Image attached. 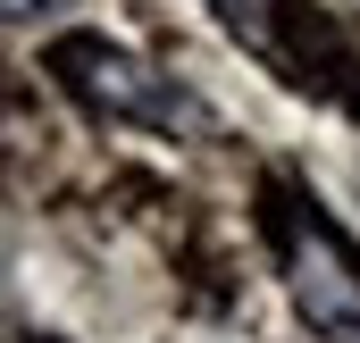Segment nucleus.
<instances>
[{"mask_svg": "<svg viewBox=\"0 0 360 343\" xmlns=\"http://www.w3.org/2000/svg\"><path fill=\"white\" fill-rule=\"evenodd\" d=\"M51 76L76 92V101L109 109V117H134V126H160V134H176V126H184V134H201V126H210V109H201L184 84L151 76L143 59H126V51L92 42V34H76V42H59V51H51Z\"/></svg>", "mask_w": 360, "mask_h": 343, "instance_id": "nucleus-1", "label": "nucleus"}, {"mask_svg": "<svg viewBox=\"0 0 360 343\" xmlns=\"http://www.w3.org/2000/svg\"><path fill=\"white\" fill-rule=\"evenodd\" d=\"M302 310H310V327H327L335 343H360V285L335 268V259H302Z\"/></svg>", "mask_w": 360, "mask_h": 343, "instance_id": "nucleus-2", "label": "nucleus"}, {"mask_svg": "<svg viewBox=\"0 0 360 343\" xmlns=\"http://www.w3.org/2000/svg\"><path fill=\"white\" fill-rule=\"evenodd\" d=\"M226 34H243L260 59H285V0H210Z\"/></svg>", "mask_w": 360, "mask_h": 343, "instance_id": "nucleus-3", "label": "nucleus"}, {"mask_svg": "<svg viewBox=\"0 0 360 343\" xmlns=\"http://www.w3.org/2000/svg\"><path fill=\"white\" fill-rule=\"evenodd\" d=\"M42 8H51V0H8V17H42Z\"/></svg>", "mask_w": 360, "mask_h": 343, "instance_id": "nucleus-4", "label": "nucleus"}]
</instances>
